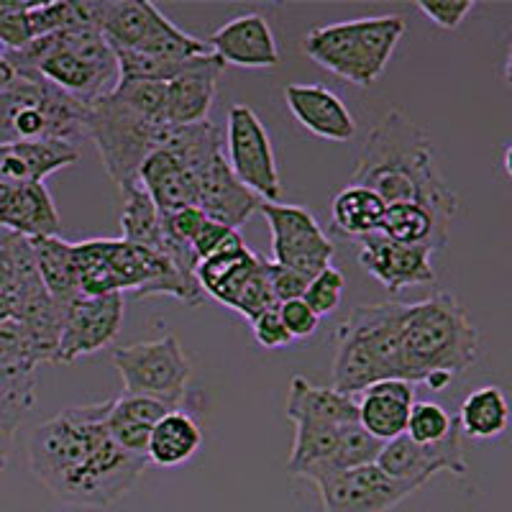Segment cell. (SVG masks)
I'll list each match as a JSON object with an SVG mask.
<instances>
[{"instance_id": "obj_39", "label": "cell", "mask_w": 512, "mask_h": 512, "mask_svg": "<svg viewBox=\"0 0 512 512\" xmlns=\"http://www.w3.org/2000/svg\"><path fill=\"white\" fill-rule=\"evenodd\" d=\"M267 277L280 305L287 303V300H300L310 285V280H305L303 274L292 272V269L282 267L277 262H267Z\"/></svg>"}, {"instance_id": "obj_36", "label": "cell", "mask_w": 512, "mask_h": 512, "mask_svg": "<svg viewBox=\"0 0 512 512\" xmlns=\"http://www.w3.org/2000/svg\"><path fill=\"white\" fill-rule=\"evenodd\" d=\"M418 11L438 29L454 31L474 11V0H420Z\"/></svg>"}, {"instance_id": "obj_32", "label": "cell", "mask_w": 512, "mask_h": 512, "mask_svg": "<svg viewBox=\"0 0 512 512\" xmlns=\"http://www.w3.org/2000/svg\"><path fill=\"white\" fill-rule=\"evenodd\" d=\"M36 405V377L13 384L0 395V469H6L16 431Z\"/></svg>"}, {"instance_id": "obj_2", "label": "cell", "mask_w": 512, "mask_h": 512, "mask_svg": "<svg viewBox=\"0 0 512 512\" xmlns=\"http://www.w3.org/2000/svg\"><path fill=\"white\" fill-rule=\"evenodd\" d=\"M351 185L377 192L384 205H420L446 228L461 210L459 195L438 172L431 139L397 108L384 113L369 131Z\"/></svg>"}, {"instance_id": "obj_24", "label": "cell", "mask_w": 512, "mask_h": 512, "mask_svg": "<svg viewBox=\"0 0 512 512\" xmlns=\"http://www.w3.org/2000/svg\"><path fill=\"white\" fill-rule=\"evenodd\" d=\"M139 185L149 192L159 213L195 208V177L167 146L146 157L139 169Z\"/></svg>"}, {"instance_id": "obj_44", "label": "cell", "mask_w": 512, "mask_h": 512, "mask_svg": "<svg viewBox=\"0 0 512 512\" xmlns=\"http://www.w3.org/2000/svg\"><path fill=\"white\" fill-rule=\"evenodd\" d=\"M505 82L512 88V41H510V49H507V59H505Z\"/></svg>"}, {"instance_id": "obj_42", "label": "cell", "mask_w": 512, "mask_h": 512, "mask_svg": "<svg viewBox=\"0 0 512 512\" xmlns=\"http://www.w3.org/2000/svg\"><path fill=\"white\" fill-rule=\"evenodd\" d=\"M451 382H454V377H451V374H443V372L428 374V377L423 379L425 387H428V390H433V392H443Z\"/></svg>"}, {"instance_id": "obj_37", "label": "cell", "mask_w": 512, "mask_h": 512, "mask_svg": "<svg viewBox=\"0 0 512 512\" xmlns=\"http://www.w3.org/2000/svg\"><path fill=\"white\" fill-rule=\"evenodd\" d=\"M251 333H254V341L262 349L274 351V349H287L292 344V336L287 333L285 323L280 318V308H272L267 313H262L259 318L251 323Z\"/></svg>"}, {"instance_id": "obj_3", "label": "cell", "mask_w": 512, "mask_h": 512, "mask_svg": "<svg viewBox=\"0 0 512 512\" xmlns=\"http://www.w3.org/2000/svg\"><path fill=\"white\" fill-rule=\"evenodd\" d=\"M479 359V331L451 292H433L408 305L402 331V379L423 382L428 374L459 377Z\"/></svg>"}, {"instance_id": "obj_35", "label": "cell", "mask_w": 512, "mask_h": 512, "mask_svg": "<svg viewBox=\"0 0 512 512\" xmlns=\"http://www.w3.org/2000/svg\"><path fill=\"white\" fill-rule=\"evenodd\" d=\"M205 221H208V216L200 208H182L175 210V213H162V241L192 246V241H195Z\"/></svg>"}, {"instance_id": "obj_22", "label": "cell", "mask_w": 512, "mask_h": 512, "mask_svg": "<svg viewBox=\"0 0 512 512\" xmlns=\"http://www.w3.org/2000/svg\"><path fill=\"white\" fill-rule=\"evenodd\" d=\"M356 405H359L361 428L377 441L387 443L397 436H405L408 431L415 390L405 379H384L361 392Z\"/></svg>"}, {"instance_id": "obj_7", "label": "cell", "mask_w": 512, "mask_h": 512, "mask_svg": "<svg viewBox=\"0 0 512 512\" xmlns=\"http://www.w3.org/2000/svg\"><path fill=\"white\" fill-rule=\"evenodd\" d=\"M169 128V123L141 113L118 88L90 103L88 139L95 141L100 162L118 190L139 182L141 164L164 144Z\"/></svg>"}, {"instance_id": "obj_5", "label": "cell", "mask_w": 512, "mask_h": 512, "mask_svg": "<svg viewBox=\"0 0 512 512\" xmlns=\"http://www.w3.org/2000/svg\"><path fill=\"white\" fill-rule=\"evenodd\" d=\"M405 34L402 16H369L318 26L303 41V49L323 70L341 80L369 88L387 70Z\"/></svg>"}, {"instance_id": "obj_33", "label": "cell", "mask_w": 512, "mask_h": 512, "mask_svg": "<svg viewBox=\"0 0 512 512\" xmlns=\"http://www.w3.org/2000/svg\"><path fill=\"white\" fill-rule=\"evenodd\" d=\"M454 420L441 405L436 402H415L408 418V431L405 436L413 438L415 443L431 446V443L443 441L454 428Z\"/></svg>"}, {"instance_id": "obj_10", "label": "cell", "mask_w": 512, "mask_h": 512, "mask_svg": "<svg viewBox=\"0 0 512 512\" xmlns=\"http://www.w3.org/2000/svg\"><path fill=\"white\" fill-rule=\"evenodd\" d=\"M259 213L267 218L272 231V262L303 274L313 280L326 267H331L336 246L328 239L315 216L303 205L262 203Z\"/></svg>"}, {"instance_id": "obj_34", "label": "cell", "mask_w": 512, "mask_h": 512, "mask_svg": "<svg viewBox=\"0 0 512 512\" xmlns=\"http://www.w3.org/2000/svg\"><path fill=\"white\" fill-rule=\"evenodd\" d=\"M344 274L338 272L336 267H326L320 274H315L313 280H310L308 290H305L303 300L310 305V310H313L318 318H323V315H331L333 310L338 308V303H341V297H344Z\"/></svg>"}, {"instance_id": "obj_30", "label": "cell", "mask_w": 512, "mask_h": 512, "mask_svg": "<svg viewBox=\"0 0 512 512\" xmlns=\"http://www.w3.org/2000/svg\"><path fill=\"white\" fill-rule=\"evenodd\" d=\"M459 428L464 436L477 438V441H489L507 431L510 425V402L505 392L495 384L479 387L472 395L461 402L459 410Z\"/></svg>"}, {"instance_id": "obj_21", "label": "cell", "mask_w": 512, "mask_h": 512, "mask_svg": "<svg viewBox=\"0 0 512 512\" xmlns=\"http://www.w3.org/2000/svg\"><path fill=\"white\" fill-rule=\"evenodd\" d=\"M164 21L167 16L146 0H95V29L113 49L141 52L152 44Z\"/></svg>"}, {"instance_id": "obj_29", "label": "cell", "mask_w": 512, "mask_h": 512, "mask_svg": "<svg viewBox=\"0 0 512 512\" xmlns=\"http://www.w3.org/2000/svg\"><path fill=\"white\" fill-rule=\"evenodd\" d=\"M34 256L36 269H39L41 285L59 305H70L75 297H80V285H77V267H75V251L72 244H67L59 236L49 239H36Z\"/></svg>"}, {"instance_id": "obj_25", "label": "cell", "mask_w": 512, "mask_h": 512, "mask_svg": "<svg viewBox=\"0 0 512 512\" xmlns=\"http://www.w3.org/2000/svg\"><path fill=\"white\" fill-rule=\"evenodd\" d=\"M167 413H172V408L164 405V402L123 392L121 397H113L111 400L108 433H111L118 446L126 448L128 454L146 456L154 425Z\"/></svg>"}, {"instance_id": "obj_40", "label": "cell", "mask_w": 512, "mask_h": 512, "mask_svg": "<svg viewBox=\"0 0 512 512\" xmlns=\"http://www.w3.org/2000/svg\"><path fill=\"white\" fill-rule=\"evenodd\" d=\"M233 228L223 226V223L218 221H205L203 228L198 231V236H195V241H192V249H195V254H198V259L203 262V259H208V256L216 254L218 249H221L223 244H226L228 239L233 236Z\"/></svg>"}, {"instance_id": "obj_16", "label": "cell", "mask_w": 512, "mask_h": 512, "mask_svg": "<svg viewBox=\"0 0 512 512\" xmlns=\"http://www.w3.org/2000/svg\"><path fill=\"white\" fill-rule=\"evenodd\" d=\"M262 200L246 190L236 175L226 154L218 152L195 172V208H200L210 221L239 231L254 213H259Z\"/></svg>"}, {"instance_id": "obj_18", "label": "cell", "mask_w": 512, "mask_h": 512, "mask_svg": "<svg viewBox=\"0 0 512 512\" xmlns=\"http://www.w3.org/2000/svg\"><path fill=\"white\" fill-rule=\"evenodd\" d=\"M226 64L216 54L192 59L185 72L167 82V123L169 126H195L210 121L208 113L218 93Z\"/></svg>"}, {"instance_id": "obj_12", "label": "cell", "mask_w": 512, "mask_h": 512, "mask_svg": "<svg viewBox=\"0 0 512 512\" xmlns=\"http://www.w3.org/2000/svg\"><path fill=\"white\" fill-rule=\"evenodd\" d=\"M461 428L459 420H454V428L443 441L423 446L415 443L408 436H397L387 441L379 451L377 466L384 474H390L392 479L400 482H413L423 487L425 482H431L436 474L451 472L454 477H466L469 464L464 456V443H461Z\"/></svg>"}, {"instance_id": "obj_13", "label": "cell", "mask_w": 512, "mask_h": 512, "mask_svg": "<svg viewBox=\"0 0 512 512\" xmlns=\"http://www.w3.org/2000/svg\"><path fill=\"white\" fill-rule=\"evenodd\" d=\"M418 489L413 482L392 479L377 464L356 466L318 484L323 512H390Z\"/></svg>"}, {"instance_id": "obj_11", "label": "cell", "mask_w": 512, "mask_h": 512, "mask_svg": "<svg viewBox=\"0 0 512 512\" xmlns=\"http://www.w3.org/2000/svg\"><path fill=\"white\" fill-rule=\"evenodd\" d=\"M228 164L246 190L262 203H280L282 180L267 128L249 105H233L226 126Z\"/></svg>"}, {"instance_id": "obj_15", "label": "cell", "mask_w": 512, "mask_h": 512, "mask_svg": "<svg viewBox=\"0 0 512 512\" xmlns=\"http://www.w3.org/2000/svg\"><path fill=\"white\" fill-rule=\"evenodd\" d=\"M359 264L372 274L374 280L387 292H400L408 287L433 285L436 272H433L431 256L433 251L425 246L397 244L387 239L384 233H372L359 239Z\"/></svg>"}, {"instance_id": "obj_19", "label": "cell", "mask_w": 512, "mask_h": 512, "mask_svg": "<svg viewBox=\"0 0 512 512\" xmlns=\"http://www.w3.org/2000/svg\"><path fill=\"white\" fill-rule=\"evenodd\" d=\"M285 103L295 121L318 139L351 141L356 136V121L346 103L323 85L292 82L285 88Z\"/></svg>"}, {"instance_id": "obj_38", "label": "cell", "mask_w": 512, "mask_h": 512, "mask_svg": "<svg viewBox=\"0 0 512 512\" xmlns=\"http://www.w3.org/2000/svg\"><path fill=\"white\" fill-rule=\"evenodd\" d=\"M280 318L285 323L287 333L295 338H310L315 331H318L320 318L310 310V305L305 303L303 297L300 300H287V303L280 305Z\"/></svg>"}, {"instance_id": "obj_45", "label": "cell", "mask_w": 512, "mask_h": 512, "mask_svg": "<svg viewBox=\"0 0 512 512\" xmlns=\"http://www.w3.org/2000/svg\"><path fill=\"white\" fill-rule=\"evenodd\" d=\"M502 164H505L507 177H510V180H512V144L507 146V152H505V159H502Z\"/></svg>"}, {"instance_id": "obj_6", "label": "cell", "mask_w": 512, "mask_h": 512, "mask_svg": "<svg viewBox=\"0 0 512 512\" xmlns=\"http://www.w3.org/2000/svg\"><path fill=\"white\" fill-rule=\"evenodd\" d=\"M90 103L64 93L44 77L16 75L0 93V144L18 141H67L80 146L88 139Z\"/></svg>"}, {"instance_id": "obj_23", "label": "cell", "mask_w": 512, "mask_h": 512, "mask_svg": "<svg viewBox=\"0 0 512 512\" xmlns=\"http://www.w3.org/2000/svg\"><path fill=\"white\" fill-rule=\"evenodd\" d=\"M287 418L295 425H349L359 423V405L354 395L318 387L305 377L290 379Z\"/></svg>"}, {"instance_id": "obj_28", "label": "cell", "mask_w": 512, "mask_h": 512, "mask_svg": "<svg viewBox=\"0 0 512 512\" xmlns=\"http://www.w3.org/2000/svg\"><path fill=\"white\" fill-rule=\"evenodd\" d=\"M384 213H387V205L377 192L359 185L344 187L331 203L333 226L349 239H364L382 231Z\"/></svg>"}, {"instance_id": "obj_4", "label": "cell", "mask_w": 512, "mask_h": 512, "mask_svg": "<svg viewBox=\"0 0 512 512\" xmlns=\"http://www.w3.org/2000/svg\"><path fill=\"white\" fill-rule=\"evenodd\" d=\"M408 305H361L338 326L333 390L356 397L384 379H402V331Z\"/></svg>"}, {"instance_id": "obj_31", "label": "cell", "mask_w": 512, "mask_h": 512, "mask_svg": "<svg viewBox=\"0 0 512 512\" xmlns=\"http://www.w3.org/2000/svg\"><path fill=\"white\" fill-rule=\"evenodd\" d=\"M123 213H121V239L126 244L141 246L154 254H162V213L149 198V192L134 182L121 187Z\"/></svg>"}, {"instance_id": "obj_8", "label": "cell", "mask_w": 512, "mask_h": 512, "mask_svg": "<svg viewBox=\"0 0 512 512\" xmlns=\"http://www.w3.org/2000/svg\"><path fill=\"white\" fill-rule=\"evenodd\" d=\"M198 282L205 297H213L233 313L254 323L262 313L280 308L267 277V259L246 246L236 231L213 256L198 264Z\"/></svg>"}, {"instance_id": "obj_27", "label": "cell", "mask_w": 512, "mask_h": 512, "mask_svg": "<svg viewBox=\"0 0 512 512\" xmlns=\"http://www.w3.org/2000/svg\"><path fill=\"white\" fill-rule=\"evenodd\" d=\"M379 233H384L387 239L397 241V244L425 246V249L431 251H443L448 246L451 228L443 226L431 210L420 208L415 203H400L387 205L382 231Z\"/></svg>"}, {"instance_id": "obj_1", "label": "cell", "mask_w": 512, "mask_h": 512, "mask_svg": "<svg viewBox=\"0 0 512 512\" xmlns=\"http://www.w3.org/2000/svg\"><path fill=\"white\" fill-rule=\"evenodd\" d=\"M111 400L64 408L29 441V469L59 502L108 510L144 477L149 459L128 454L108 433Z\"/></svg>"}, {"instance_id": "obj_41", "label": "cell", "mask_w": 512, "mask_h": 512, "mask_svg": "<svg viewBox=\"0 0 512 512\" xmlns=\"http://www.w3.org/2000/svg\"><path fill=\"white\" fill-rule=\"evenodd\" d=\"M31 377H36V372H18V369L8 367L6 361H0V395L11 390L13 384L24 382V379H31Z\"/></svg>"}, {"instance_id": "obj_20", "label": "cell", "mask_w": 512, "mask_h": 512, "mask_svg": "<svg viewBox=\"0 0 512 512\" xmlns=\"http://www.w3.org/2000/svg\"><path fill=\"white\" fill-rule=\"evenodd\" d=\"M80 159V146L67 141H18L0 144V190L36 185Z\"/></svg>"}, {"instance_id": "obj_26", "label": "cell", "mask_w": 512, "mask_h": 512, "mask_svg": "<svg viewBox=\"0 0 512 512\" xmlns=\"http://www.w3.org/2000/svg\"><path fill=\"white\" fill-rule=\"evenodd\" d=\"M200 446H203L200 425L182 410H172L154 425L149 448H146V459H149V464L172 469V466L190 461L198 454Z\"/></svg>"}, {"instance_id": "obj_14", "label": "cell", "mask_w": 512, "mask_h": 512, "mask_svg": "<svg viewBox=\"0 0 512 512\" xmlns=\"http://www.w3.org/2000/svg\"><path fill=\"white\" fill-rule=\"evenodd\" d=\"M123 313H126L123 295L75 297L64 310L57 364H70L80 356L95 354V351L111 346L121 331Z\"/></svg>"}, {"instance_id": "obj_17", "label": "cell", "mask_w": 512, "mask_h": 512, "mask_svg": "<svg viewBox=\"0 0 512 512\" xmlns=\"http://www.w3.org/2000/svg\"><path fill=\"white\" fill-rule=\"evenodd\" d=\"M208 47L226 67L233 64L244 70H272L280 64V47L262 13H244L226 21L210 34Z\"/></svg>"}, {"instance_id": "obj_9", "label": "cell", "mask_w": 512, "mask_h": 512, "mask_svg": "<svg viewBox=\"0 0 512 512\" xmlns=\"http://www.w3.org/2000/svg\"><path fill=\"white\" fill-rule=\"evenodd\" d=\"M111 359L121 374L126 395L152 397L177 410L192 377V361L177 336L167 333L157 341L116 346Z\"/></svg>"}, {"instance_id": "obj_43", "label": "cell", "mask_w": 512, "mask_h": 512, "mask_svg": "<svg viewBox=\"0 0 512 512\" xmlns=\"http://www.w3.org/2000/svg\"><path fill=\"white\" fill-rule=\"evenodd\" d=\"M16 77V72H13V67L8 64L6 54H3V49H0V93L11 85V80Z\"/></svg>"}]
</instances>
